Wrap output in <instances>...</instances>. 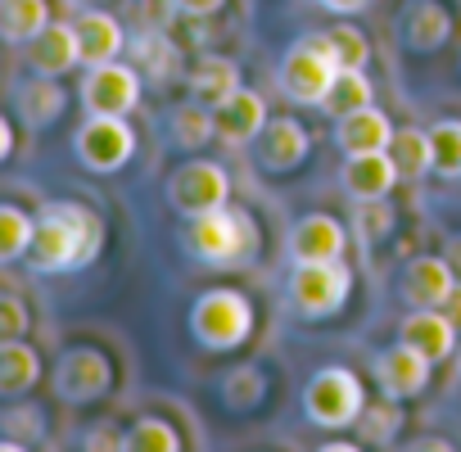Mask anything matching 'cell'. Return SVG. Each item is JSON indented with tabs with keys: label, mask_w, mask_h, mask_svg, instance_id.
I'll return each mask as SVG.
<instances>
[{
	"label": "cell",
	"mask_w": 461,
	"mask_h": 452,
	"mask_svg": "<svg viewBox=\"0 0 461 452\" xmlns=\"http://www.w3.org/2000/svg\"><path fill=\"white\" fill-rule=\"evenodd\" d=\"M212 136H217V118H212L208 104L190 100V104H176V109L167 113V140H172L176 149L194 154V149H203Z\"/></svg>",
	"instance_id": "4316f807"
},
{
	"label": "cell",
	"mask_w": 461,
	"mask_h": 452,
	"mask_svg": "<svg viewBox=\"0 0 461 452\" xmlns=\"http://www.w3.org/2000/svg\"><path fill=\"white\" fill-rule=\"evenodd\" d=\"M41 380V353L23 339H0V398L14 402Z\"/></svg>",
	"instance_id": "cb8c5ba5"
},
{
	"label": "cell",
	"mask_w": 461,
	"mask_h": 452,
	"mask_svg": "<svg viewBox=\"0 0 461 452\" xmlns=\"http://www.w3.org/2000/svg\"><path fill=\"white\" fill-rule=\"evenodd\" d=\"M353 429H357V443H393V434L402 429V402L398 398L366 402Z\"/></svg>",
	"instance_id": "1f68e13d"
},
{
	"label": "cell",
	"mask_w": 461,
	"mask_h": 452,
	"mask_svg": "<svg viewBox=\"0 0 461 452\" xmlns=\"http://www.w3.org/2000/svg\"><path fill=\"white\" fill-rule=\"evenodd\" d=\"M456 371H461V344H456Z\"/></svg>",
	"instance_id": "c3c4849f"
},
{
	"label": "cell",
	"mask_w": 461,
	"mask_h": 452,
	"mask_svg": "<svg viewBox=\"0 0 461 452\" xmlns=\"http://www.w3.org/2000/svg\"><path fill=\"white\" fill-rule=\"evenodd\" d=\"M366 104H375V86H371L366 68H339V77H335V86H330V95H326L321 109L330 118H344V113L366 109Z\"/></svg>",
	"instance_id": "f546056e"
},
{
	"label": "cell",
	"mask_w": 461,
	"mask_h": 452,
	"mask_svg": "<svg viewBox=\"0 0 461 452\" xmlns=\"http://www.w3.org/2000/svg\"><path fill=\"white\" fill-rule=\"evenodd\" d=\"M443 312H447V317H452V321H456V326H461V285H456V290H452V299H447V303H443Z\"/></svg>",
	"instance_id": "ee69618b"
},
{
	"label": "cell",
	"mask_w": 461,
	"mask_h": 452,
	"mask_svg": "<svg viewBox=\"0 0 461 452\" xmlns=\"http://www.w3.org/2000/svg\"><path fill=\"white\" fill-rule=\"evenodd\" d=\"M176 10H181L185 19L203 23V19H212V14H221V10H226V0H176Z\"/></svg>",
	"instance_id": "60d3db41"
},
{
	"label": "cell",
	"mask_w": 461,
	"mask_h": 452,
	"mask_svg": "<svg viewBox=\"0 0 461 452\" xmlns=\"http://www.w3.org/2000/svg\"><path fill=\"white\" fill-rule=\"evenodd\" d=\"M254 154H258L263 172L285 176V172H294V167L308 163V154H312V136H308V127H303L299 118L281 113V118H267L263 136L254 140Z\"/></svg>",
	"instance_id": "5bb4252c"
},
{
	"label": "cell",
	"mask_w": 461,
	"mask_h": 452,
	"mask_svg": "<svg viewBox=\"0 0 461 452\" xmlns=\"http://www.w3.org/2000/svg\"><path fill=\"white\" fill-rule=\"evenodd\" d=\"M398 163L389 149H375V154H344V167H339V185L344 194L357 203V199H389L393 185H398Z\"/></svg>",
	"instance_id": "ac0fdd59"
},
{
	"label": "cell",
	"mask_w": 461,
	"mask_h": 452,
	"mask_svg": "<svg viewBox=\"0 0 461 452\" xmlns=\"http://www.w3.org/2000/svg\"><path fill=\"white\" fill-rule=\"evenodd\" d=\"M50 23H55L50 0H0V41H5L10 50H23Z\"/></svg>",
	"instance_id": "d4e9b609"
},
{
	"label": "cell",
	"mask_w": 461,
	"mask_h": 452,
	"mask_svg": "<svg viewBox=\"0 0 461 452\" xmlns=\"http://www.w3.org/2000/svg\"><path fill=\"white\" fill-rule=\"evenodd\" d=\"M0 429L10 434V438H0V447H5V452H19L23 443H41V434H46V416H41L37 402L14 398V402L5 407V416H0Z\"/></svg>",
	"instance_id": "4dcf8cb0"
},
{
	"label": "cell",
	"mask_w": 461,
	"mask_h": 452,
	"mask_svg": "<svg viewBox=\"0 0 461 452\" xmlns=\"http://www.w3.org/2000/svg\"><path fill=\"white\" fill-rule=\"evenodd\" d=\"M452 37V14L438 5V0H411L402 10V41L416 55H434L443 50Z\"/></svg>",
	"instance_id": "603a6c76"
},
{
	"label": "cell",
	"mask_w": 461,
	"mask_h": 452,
	"mask_svg": "<svg viewBox=\"0 0 461 452\" xmlns=\"http://www.w3.org/2000/svg\"><path fill=\"white\" fill-rule=\"evenodd\" d=\"M181 240H185V254L194 263L230 272V267H245L258 254L263 231L240 203H221V208H208L203 217H190Z\"/></svg>",
	"instance_id": "7a4b0ae2"
},
{
	"label": "cell",
	"mask_w": 461,
	"mask_h": 452,
	"mask_svg": "<svg viewBox=\"0 0 461 452\" xmlns=\"http://www.w3.org/2000/svg\"><path fill=\"white\" fill-rule=\"evenodd\" d=\"M366 402L371 398L362 389V375L348 371V366H321L303 384V416L317 429H348V425H357Z\"/></svg>",
	"instance_id": "5b68a950"
},
{
	"label": "cell",
	"mask_w": 461,
	"mask_h": 452,
	"mask_svg": "<svg viewBox=\"0 0 461 452\" xmlns=\"http://www.w3.org/2000/svg\"><path fill=\"white\" fill-rule=\"evenodd\" d=\"M212 118H217V140L221 145H230V149H240V145H254L258 136H263V127H267V100L258 95V91H249V86H240L236 95H226L217 109H212Z\"/></svg>",
	"instance_id": "2e32d148"
},
{
	"label": "cell",
	"mask_w": 461,
	"mask_h": 452,
	"mask_svg": "<svg viewBox=\"0 0 461 452\" xmlns=\"http://www.w3.org/2000/svg\"><path fill=\"white\" fill-rule=\"evenodd\" d=\"M335 145H339V154H375V149H389V145H393V122H389V113H380L375 104L353 109V113L335 118Z\"/></svg>",
	"instance_id": "44dd1931"
},
{
	"label": "cell",
	"mask_w": 461,
	"mask_h": 452,
	"mask_svg": "<svg viewBox=\"0 0 461 452\" xmlns=\"http://www.w3.org/2000/svg\"><path fill=\"white\" fill-rule=\"evenodd\" d=\"M82 109L86 113H131L145 95V73L131 59H109V64H91L82 77Z\"/></svg>",
	"instance_id": "30bf717a"
},
{
	"label": "cell",
	"mask_w": 461,
	"mask_h": 452,
	"mask_svg": "<svg viewBox=\"0 0 461 452\" xmlns=\"http://www.w3.org/2000/svg\"><path fill=\"white\" fill-rule=\"evenodd\" d=\"M37 236V217H28L19 203H0V263H23Z\"/></svg>",
	"instance_id": "f1b7e54d"
},
{
	"label": "cell",
	"mask_w": 461,
	"mask_h": 452,
	"mask_svg": "<svg viewBox=\"0 0 461 452\" xmlns=\"http://www.w3.org/2000/svg\"><path fill=\"white\" fill-rule=\"evenodd\" d=\"M456 285H461V272L443 254H416L398 272V299L407 308H443Z\"/></svg>",
	"instance_id": "8fae6325"
},
{
	"label": "cell",
	"mask_w": 461,
	"mask_h": 452,
	"mask_svg": "<svg viewBox=\"0 0 461 452\" xmlns=\"http://www.w3.org/2000/svg\"><path fill=\"white\" fill-rule=\"evenodd\" d=\"M23 59H28V68L41 73V77H64V73H73V68L82 64L77 28L64 23V19H55L41 37H32V41L23 46Z\"/></svg>",
	"instance_id": "d6986e66"
},
{
	"label": "cell",
	"mask_w": 461,
	"mask_h": 452,
	"mask_svg": "<svg viewBox=\"0 0 461 452\" xmlns=\"http://www.w3.org/2000/svg\"><path fill=\"white\" fill-rule=\"evenodd\" d=\"M131 10L140 14V23L149 28H167L181 10H176V0H131Z\"/></svg>",
	"instance_id": "f35d334b"
},
{
	"label": "cell",
	"mask_w": 461,
	"mask_h": 452,
	"mask_svg": "<svg viewBox=\"0 0 461 452\" xmlns=\"http://www.w3.org/2000/svg\"><path fill=\"white\" fill-rule=\"evenodd\" d=\"M73 28H77V46H82V64H86V68L127 55V41H131V37H127L122 19L109 14L104 5H86V10H77Z\"/></svg>",
	"instance_id": "e0dca14e"
},
{
	"label": "cell",
	"mask_w": 461,
	"mask_h": 452,
	"mask_svg": "<svg viewBox=\"0 0 461 452\" xmlns=\"http://www.w3.org/2000/svg\"><path fill=\"white\" fill-rule=\"evenodd\" d=\"M429 149H434V176L461 181V118H438L429 127Z\"/></svg>",
	"instance_id": "d6a6232c"
},
{
	"label": "cell",
	"mask_w": 461,
	"mask_h": 452,
	"mask_svg": "<svg viewBox=\"0 0 461 452\" xmlns=\"http://www.w3.org/2000/svg\"><path fill=\"white\" fill-rule=\"evenodd\" d=\"M411 447H416V452H443L447 443H443V438H420V443H411Z\"/></svg>",
	"instance_id": "f6af8a7d"
},
{
	"label": "cell",
	"mask_w": 461,
	"mask_h": 452,
	"mask_svg": "<svg viewBox=\"0 0 461 452\" xmlns=\"http://www.w3.org/2000/svg\"><path fill=\"white\" fill-rule=\"evenodd\" d=\"M393 163H398V176L402 181H420L434 172V149H429V127H398L393 131V145H389Z\"/></svg>",
	"instance_id": "83f0119b"
},
{
	"label": "cell",
	"mask_w": 461,
	"mask_h": 452,
	"mask_svg": "<svg viewBox=\"0 0 461 452\" xmlns=\"http://www.w3.org/2000/svg\"><path fill=\"white\" fill-rule=\"evenodd\" d=\"M317 5H321V10H330V14H344V19H348V14H362V10L371 5V0H317Z\"/></svg>",
	"instance_id": "b9f144b4"
},
{
	"label": "cell",
	"mask_w": 461,
	"mask_h": 452,
	"mask_svg": "<svg viewBox=\"0 0 461 452\" xmlns=\"http://www.w3.org/2000/svg\"><path fill=\"white\" fill-rule=\"evenodd\" d=\"M64 5H68V14H73V10H86V5H104V0H64Z\"/></svg>",
	"instance_id": "7dc6e473"
},
{
	"label": "cell",
	"mask_w": 461,
	"mask_h": 452,
	"mask_svg": "<svg viewBox=\"0 0 461 452\" xmlns=\"http://www.w3.org/2000/svg\"><path fill=\"white\" fill-rule=\"evenodd\" d=\"M190 335L208 353H236L254 335V303L240 290H203L190 303Z\"/></svg>",
	"instance_id": "3957f363"
},
{
	"label": "cell",
	"mask_w": 461,
	"mask_h": 452,
	"mask_svg": "<svg viewBox=\"0 0 461 452\" xmlns=\"http://www.w3.org/2000/svg\"><path fill=\"white\" fill-rule=\"evenodd\" d=\"M348 294H353V272H348L344 258H335V263H294V272H290V303L308 321L335 317L348 303Z\"/></svg>",
	"instance_id": "52a82bcc"
},
{
	"label": "cell",
	"mask_w": 461,
	"mask_h": 452,
	"mask_svg": "<svg viewBox=\"0 0 461 452\" xmlns=\"http://www.w3.org/2000/svg\"><path fill=\"white\" fill-rule=\"evenodd\" d=\"M28 330V308L19 294H0V339H23Z\"/></svg>",
	"instance_id": "74e56055"
},
{
	"label": "cell",
	"mask_w": 461,
	"mask_h": 452,
	"mask_svg": "<svg viewBox=\"0 0 461 452\" xmlns=\"http://www.w3.org/2000/svg\"><path fill=\"white\" fill-rule=\"evenodd\" d=\"M82 443H86L91 452H104V447H109V452H122V447H127V434H122V429H113V425H95Z\"/></svg>",
	"instance_id": "ab89813d"
},
{
	"label": "cell",
	"mask_w": 461,
	"mask_h": 452,
	"mask_svg": "<svg viewBox=\"0 0 461 452\" xmlns=\"http://www.w3.org/2000/svg\"><path fill=\"white\" fill-rule=\"evenodd\" d=\"M456 5H461V0H456Z\"/></svg>",
	"instance_id": "681fc988"
},
{
	"label": "cell",
	"mask_w": 461,
	"mask_h": 452,
	"mask_svg": "<svg viewBox=\"0 0 461 452\" xmlns=\"http://www.w3.org/2000/svg\"><path fill=\"white\" fill-rule=\"evenodd\" d=\"M240 86H245V82H240V64L226 59V55H199V59L190 64V73H185L190 100H199V104H208V109H217L226 95H236Z\"/></svg>",
	"instance_id": "7402d4cb"
},
{
	"label": "cell",
	"mask_w": 461,
	"mask_h": 452,
	"mask_svg": "<svg viewBox=\"0 0 461 452\" xmlns=\"http://www.w3.org/2000/svg\"><path fill=\"white\" fill-rule=\"evenodd\" d=\"M100 249H104V217L77 199H50L37 212V236L23 263L32 276H64L91 267Z\"/></svg>",
	"instance_id": "6da1fadb"
},
{
	"label": "cell",
	"mask_w": 461,
	"mask_h": 452,
	"mask_svg": "<svg viewBox=\"0 0 461 452\" xmlns=\"http://www.w3.org/2000/svg\"><path fill=\"white\" fill-rule=\"evenodd\" d=\"M163 194H167V208L190 221V217H203L208 208L230 203V172L212 158H185L181 167H172Z\"/></svg>",
	"instance_id": "ba28073f"
},
{
	"label": "cell",
	"mask_w": 461,
	"mask_h": 452,
	"mask_svg": "<svg viewBox=\"0 0 461 452\" xmlns=\"http://www.w3.org/2000/svg\"><path fill=\"white\" fill-rule=\"evenodd\" d=\"M398 339H407L411 348H420L434 366L456 357V344H461V326L443 312V308H411L402 321H398Z\"/></svg>",
	"instance_id": "9a60e30c"
},
{
	"label": "cell",
	"mask_w": 461,
	"mask_h": 452,
	"mask_svg": "<svg viewBox=\"0 0 461 452\" xmlns=\"http://www.w3.org/2000/svg\"><path fill=\"white\" fill-rule=\"evenodd\" d=\"M68 109V95L59 86V77H41L32 73L28 82L14 86V118L28 127V131H46L50 122H59Z\"/></svg>",
	"instance_id": "ffe728a7"
},
{
	"label": "cell",
	"mask_w": 461,
	"mask_h": 452,
	"mask_svg": "<svg viewBox=\"0 0 461 452\" xmlns=\"http://www.w3.org/2000/svg\"><path fill=\"white\" fill-rule=\"evenodd\" d=\"M73 154L86 172L95 176H113L131 163L136 154V131L122 113H86V122L73 136Z\"/></svg>",
	"instance_id": "8992f818"
},
{
	"label": "cell",
	"mask_w": 461,
	"mask_h": 452,
	"mask_svg": "<svg viewBox=\"0 0 461 452\" xmlns=\"http://www.w3.org/2000/svg\"><path fill=\"white\" fill-rule=\"evenodd\" d=\"M55 398L68 402V407H86V402H100L109 389H113V362L109 353L91 348V344H77V348H64V357L55 362Z\"/></svg>",
	"instance_id": "9c48e42d"
},
{
	"label": "cell",
	"mask_w": 461,
	"mask_h": 452,
	"mask_svg": "<svg viewBox=\"0 0 461 452\" xmlns=\"http://www.w3.org/2000/svg\"><path fill=\"white\" fill-rule=\"evenodd\" d=\"M127 59L149 77V82H167L176 73V41L163 32V28H140L131 41H127Z\"/></svg>",
	"instance_id": "484cf974"
},
{
	"label": "cell",
	"mask_w": 461,
	"mask_h": 452,
	"mask_svg": "<svg viewBox=\"0 0 461 452\" xmlns=\"http://www.w3.org/2000/svg\"><path fill=\"white\" fill-rule=\"evenodd\" d=\"M263 393H267V380H263V371L254 362H245V366L221 375V398H226L230 411H254L263 402Z\"/></svg>",
	"instance_id": "836d02e7"
},
{
	"label": "cell",
	"mask_w": 461,
	"mask_h": 452,
	"mask_svg": "<svg viewBox=\"0 0 461 452\" xmlns=\"http://www.w3.org/2000/svg\"><path fill=\"white\" fill-rule=\"evenodd\" d=\"M447 258H452V267H456V272H461V236H456V240H452V245H447Z\"/></svg>",
	"instance_id": "bcb514c9"
},
{
	"label": "cell",
	"mask_w": 461,
	"mask_h": 452,
	"mask_svg": "<svg viewBox=\"0 0 461 452\" xmlns=\"http://www.w3.org/2000/svg\"><path fill=\"white\" fill-rule=\"evenodd\" d=\"M127 447L131 452H181V434L167 420H158V416H140L127 429Z\"/></svg>",
	"instance_id": "e575fe53"
},
{
	"label": "cell",
	"mask_w": 461,
	"mask_h": 452,
	"mask_svg": "<svg viewBox=\"0 0 461 452\" xmlns=\"http://www.w3.org/2000/svg\"><path fill=\"white\" fill-rule=\"evenodd\" d=\"M353 231H357V240L362 245H380L389 231H393V208L384 203V199H357V208H353Z\"/></svg>",
	"instance_id": "8d00e7d4"
},
{
	"label": "cell",
	"mask_w": 461,
	"mask_h": 452,
	"mask_svg": "<svg viewBox=\"0 0 461 452\" xmlns=\"http://www.w3.org/2000/svg\"><path fill=\"white\" fill-rule=\"evenodd\" d=\"M321 37H326V50L335 55V64H339V68H366V59H371V41H366L357 28L339 23V28L321 32Z\"/></svg>",
	"instance_id": "d590c367"
},
{
	"label": "cell",
	"mask_w": 461,
	"mask_h": 452,
	"mask_svg": "<svg viewBox=\"0 0 461 452\" xmlns=\"http://www.w3.org/2000/svg\"><path fill=\"white\" fill-rule=\"evenodd\" d=\"M371 375H375V384H380L384 398L407 402V398L425 393V384H429V375H434V362H429L420 348H411L407 339H398V344H389V348L375 353Z\"/></svg>",
	"instance_id": "7c38bea8"
},
{
	"label": "cell",
	"mask_w": 461,
	"mask_h": 452,
	"mask_svg": "<svg viewBox=\"0 0 461 452\" xmlns=\"http://www.w3.org/2000/svg\"><path fill=\"white\" fill-rule=\"evenodd\" d=\"M335 77H339V64H335V55L326 50V37H321V32L294 41V46L281 55V64H276V86H281V95H285L290 104H303V109H321L326 95H330V86H335Z\"/></svg>",
	"instance_id": "277c9868"
},
{
	"label": "cell",
	"mask_w": 461,
	"mask_h": 452,
	"mask_svg": "<svg viewBox=\"0 0 461 452\" xmlns=\"http://www.w3.org/2000/svg\"><path fill=\"white\" fill-rule=\"evenodd\" d=\"M14 113H5V118H0V158H10L14 154Z\"/></svg>",
	"instance_id": "7bdbcfd3"
},
{
	"label": "cell",
	"mask_w": 461,
	"mask_h": 452,
	"mask_svg": "<svg viewBox=\"0 0 461 452\" xmlns=\"http://www.w3.org/2000/svg\"><path fill=\"white\" fill-rule=\"evenodd\" d=\"M290 263H335L348 254V226L330 212H303L285 240Z\"/></svg>",
	"instance_id": "4fadbf2b"
}]
</instances>
